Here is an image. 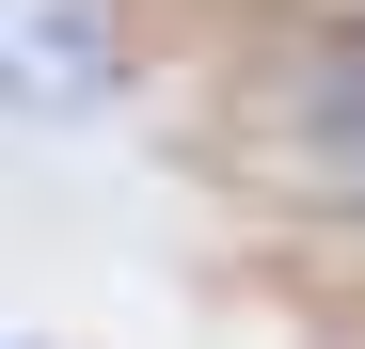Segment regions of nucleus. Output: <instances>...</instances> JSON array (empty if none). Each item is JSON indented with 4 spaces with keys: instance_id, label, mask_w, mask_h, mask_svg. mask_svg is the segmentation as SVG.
<instances>
[{
    "instance_id": "1",
    "label": "nucleus",
    "mask_w": 365,
    "mask_h": 349,
    "mask_svg": "<svg viewBox=\"0 0 365 349\" xmlns=\"http://www.w3.org/2000/svg\"><path fill=\"white\" fill-rule=\"evenodd\" d=\"M111 95H128V16L111 0H0V111L80 127Z\"/></svg>"
},
{
    "instance_id": "2",
    "label": "nucleus",
    "mask_w": 365,
    "mask_h": 349,
    "mask_svg": "<svg viewBox=\"0 0 365 349\" xmlns=\"http://www.w3.org/2000/svg\"><path fill=\"white\" fill-rule=\"evenodd\" d=\"M0 349H32V333H0Z\"/></svg>"
}]
</instances>
